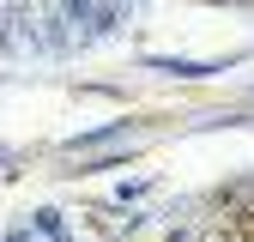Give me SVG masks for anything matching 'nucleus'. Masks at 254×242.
Listing matches in <instances>:
<instances>
[{"label": "nucleus", "mask_w": 254, "mask_h": 242, "mask_svg": "<svg viewBox=\"0 0 254 242\" xmlns=\"http://www.w3.org/2000/svg\"><path fill=\"white\" fill-rule=\"evenodd\" d=\"M236 236H242V242H254V206H248L242 218H236Z\"/></svg>", "instance_id": "1"}]
</instances>
